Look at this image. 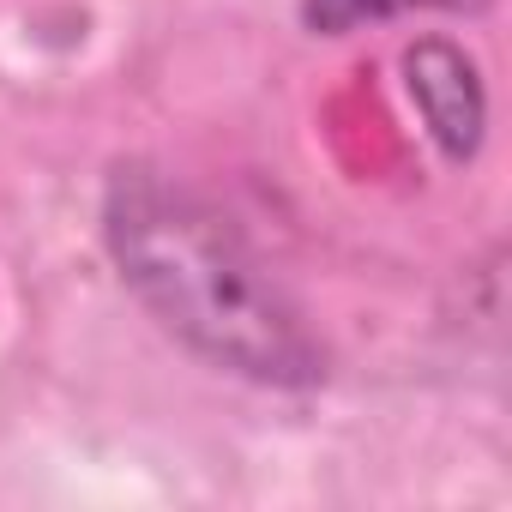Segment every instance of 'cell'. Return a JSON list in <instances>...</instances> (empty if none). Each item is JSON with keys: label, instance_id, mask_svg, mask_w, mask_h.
<instances>
[{"label": "cell", "instance_id": "obj_3", "mask_svg": "<svg viewBox=\"0 0 512 512\" xmlns=\"http://www.w3.org/2000/svg\"><path fill=\"white\" fill-rule=\"evenodd\" d=\"M488 0H302L308 31L344 37L356 25H380V19H404V13H482Z\"/></svg>", "mask_w": 512, "mask_h": 512}, {"label": "cell", "instance_id": "obj_1", "mask_svg": "<svg viewBox=\"0 0 512 512\" xmlns=\"http://www.w3.org/2000/svg\"><path fill=\"white\" fill-rule=\"evenodd\" d=\"M103 235L157 326L211 368L260 386H314L326 374V350L278 278L199 193L151 169H121L109 181Z\"/></svg>", "mask_w": 512, "mask_h": 512}, {"label": "cell", "instance_id": "obj_2", "mask_svg": "<svg viewBox=\"0 0 512 512\" xmlns=\"http://www.w3.org/2000/svg\"><path fill=\"white\" fill-rule=\"evenodd\" d=\"M410 97L422 103L434 139L446 157H470L476 139H482V85H476V67L452 49V43H416L410 61Z\"/></svg>", "mask_w": 512, "mask_h": 512}]
</instances>
